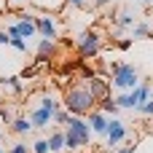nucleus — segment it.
Listing matches in <instances>:
<instances>
[{
	"label": "nucleus",
	"instance_id": "f257e3e1",
	"mask_svg": "<svg viewBox=\"0 0 153 153\" xmlns=\"http://www.w3.org/2000/svg\"><path fill=\"white\" fill-rule=\"evenodd\" d=\"M62 105H65V110H67L70 116H89V113L94 110L97 100L91 97V91H89L86 86H73V89L65 91Z\"/></svg>",
	"mask_w": 153,
	"mask_h": 153
},
{
	"label": "nucleus",
	"instance_id": "f03ea898",
	"mask_svg": "<svg viewBox=\"0 0 153 153\" xmlns=\"http://www.w3.org/2000/svg\"><path fill=\"white\" fill-rule=\"evenodd\" d=\"M140 81H143V75H140V70L134 65H124V62L110 65V81L108 83L116 91H132L134 86H140Z\"/></svg>",
	"mask_w": 153,
	"mask_h": 153
},
{
	"label": "nucleus",
	"instance_id": "7ed1b4c3",
	"mask_svg": "<svg viewBox=\"0 0 153 153\" xmlns=\"http://www.w3.org/2000/svg\"><path fill=\"white\" fill-rule=\"evenodd\" d=\"M65 148L67 151H78L83 145H89V137H91V129L86 124V118L81 116H70V121L65 124Z\"/></svg>",
	"mask_w": 153,
	"mask_h": 153
},
{
	"label": "nucleus",
	"instance_id": "20e7f679",
	"mask_svg": "<svg viewBox=\"0 0 153 153\" xmlns=\"http://www.w3.org/2000/svg\"><path fill=\"white\" fill-rule=\"evenodd\" d=\"M35 32L46 40H56L59 38V22L54 13H38L35 16Z\"/></svg>",
	"mask_w": 153,
	"mask_h": 153
},
{
	"label": "nucleus",
	"instance_id": "39448f33",
	"mask_svg": "<svg viewBox=\"0 0 153 153\" xmlns=\"http://www.w3.org/2000/svg\"><path fill=\"white\" fill-rule=\"evenodd\" d=\"M102 51V38H100V32H81V38H78V54L83 56V59H91V56H97Z\"/></svg>",
	"mask_w": 153,
	"mask_h": 153
},
{
	"label": "nucleus",
	"instance_id": "423d86ee",
	"mask_svg": "<svg viewBox=\"0 0 153 153\" xmlns=\"http://www.w3.org/2000/svg\"><path fill=\"white\" fill-rule=\"evenodd\" d=\"M124 137H126V126H124V121L110 118V121H108V132H105L108 145H110V148H118V145L124 143Z\"/></svg>",
	"mask_w": 153,
	"mask_h": 153
},
{
	"label": "nucleus",
	"instance_id": "0eeeda50",
	"mask_svg": "<svg viewBox=\"0 0 153 153\" xmlns=\"http://www.w3.org/2000/svg\"><path fill=\"white\" fill-rule=\"evenodd\" d=\"M13 27H16L19 38H24L27 43H30V38L38 35V32H35V16H32V13H19V19L13 22Z\"/></svg>",
	"mask_w": 153,
	"mask_h": 153
},
{
	"label": "nucleus",
	"instance_id": "6e6552de",
	"mask_svg": "<svg viewBox=\"0 0 153 153\" xmlns=\"http://www.w3.org/2000/svg\"><path fill=\"white\" fill-rule=\"evenodd\" d=\"M30 124H32V129H48V124H54V113L46 110L43 105H35L30 110Z\"/></svg>",
	"mask_w": 153,
	"mask_h": 153
},
{
	"label": "nucleus",
	"instance_id": "1a4fd4ad",
	"mask_svg": "<svg viewBox=\"0 0 153 153\" xmlns=\"http://www.w3.org/2000/svg\"><path fill=\"white\" fill-rule=\"evenodd\" d=\"M108 116L102 113V110H91L89 113V118H86V124H89V129L94 132V134H102L105 137V132H108Z\"/></svg>",
	"mask_w": 153,
	"mask_h": 153
},
{
	"label": "nucleus",
	"instance_id": "9d476101",
	"mask_svg": "<svg viewBox=\"0 0 153 153\" xmlns=\"http://www.w3.org/2000/svg\"><path fill=\"white\" fill-rule=\"evenodd\" d=\"M56 54V40H46V38H40V43H38V48H35V62H48L51 56Z\"/></svg>",
	"mask_w": 153,
	"mask_h": 153
},
{
	"label": "nucleus",
	"instance_id": "9b49d317",
	"mask_svg": "<svg viewBox=\"0 0 153 153\" xmlns=\"http://www.w3.org/2000/svg\"><path fill=\"white\" fill-rule=\"evenodd\" d=\"M89 91H91V97L100 102V100H105V97H110V89H108V81H102V78H97V75H91V81H89V86H86Z\"/></svg>",
	"mask_w": 153,
	"mask_h": 153
},
{
	"label": "nucleus",
	"instance_id": "f8f14e48",
	"mask_svg": "<svg viewBox=\"0 0 153 153\" xmlns=\"http://www.w3.org/2000/svg\"><path fill=\"white\" fill-rule=\"evenodd\" d=\"M13 134H19V137H24V134H30L32 132V124H30V118L27 116H16L13 121H11V126H8Z\"/></svg>",
	"mask_w": 153,
	"mask_h": 153
},
{
	"label": "nucleus",
	"instance_id": "ddd939ff",
	"mask_svg": "<svg viewBox=\"0 0 153 153\" xmlns=\"http://www.w3.org/2000/svg\"><path fill=\"white\" fill-rule=\"evenodd\" d=\"M46 143H48V153H62L65 151V132H62V129L51 132V134L46 137Z\"/></svg>",
	"mask_w": 153,
	"mask_h": 153
},
{
	"label": "nucleus",
	"instance_id": "4468645a",
	"mask_svg": "<svg viewBox=\"0 0 153 153\" xmlns=\"http://www.w3.org/2000/svg\"><path fill=\"white\" fill-rule=\"evenodd\" d=\"M32 5H38L40 8V13H56L62 5H65V0H30Z\"/></svg>",
	"mask_w": 153,
	"mask_h": 153
},
{
	"label": "nucleus",
	"instance_id": "2eb2a0df",
	"mask_svg": "<svg viewBox=\"0 0 153 153\" xmlns=\"http://www.w3.org/2000/svg\"><path fill=\"white\" fill-rule=\"evenodd\" d=\"M97 105H100V110H102V113H105L108 118H116V116L121 113V108H118V105L113 102V97H105V100H100Z\"/></svg>",
	"mask_w": 153,
	"mask_h": 153
},
{
	"label": "nucleus",
	"instance_id": "dca6fc26",
	"mask_svg": "<svg viewBox=\"0 0 153 153\" xmlns=\"http://www.w3.org/2000/svg\"><path fill=\"white\" fill-rule=\"evenodd\" d=\"M0 83H3L11 94H22V91H24V86H22V78H19V75H8V78H3Z\"/></svg>",
	"mask_w": 153,
	"mask_h": 153
},
{
	"label": "nucleus",
	"instance_id": "f3484780",
	"mask_svg": "<svg viewBox=\"0 0 153 153\" xmlns=\"http://www.w3.org/2000/svg\"><path fill=\"white\" fill-rule=\"evenodd\" d=\"M151 35V24L148 22H137L134 27H132V40H143V38H148Z\"/></svg>",
	"mask_w": 153,
	"mask_h": 153
},
{
	"label": "nucleus",
	"instance_id": "a211bd4d",
	"mask_svg": "<svg viewBox=\"0 0 153 153\" xmlns=\"http://www.w3.org/2000/svg\"><path fill=\"white\" fill-rule=\"evenodd\" d=\"M13 51H19V54H27V48H30V43L24 40V38H11V43H8Z\"/></svg>",
	"mask_w": 153,
	"mask_h": 153
},
{
	"label": "nucleus",
	"instance_id": "6ab92c4d",
	"mask_svg": "<svg viewBox=\"0 0 153 153\" xmlns=\"http://www.w3.org/2000/svg\"><path fill=\"white\" fill-rule=\"evenodd\" d=\"M30 153H48V143H46V137L35 140V143L30 145Z\"/></svg>",
	"mask_w": 153,
	"mask_h": 153
},
{
	"label": "nucleus",
	"instance_id": "aec40b11",
	"mask_svg": "<svg viewBox=\"0 0 153 153\" xmlns=\"http://www.w3.org/2000/svg\"><path fill=\"white\" fill-rule=\"evenodd\" d=\"M118 27H134V16L129 13V11H124V13H118Z\"/></svg>",
	"mask_w": 153,
	"mask_h": 153
},
{
	"label": "nucleus",
	"instance_id": "412c9836",
	"mask_svg": "<svg viewBox=\"0 0 153 153\" xmlns=\"http://www.w3.org/2000/svg\"><path fill=\"white\" fill-rule=\"evenodd\" d=\"M8 153H30V145H27L24 140H16V143L8 148Z\"/></svg>",
	"mask_w": 153,
	"mask_h": 153
},
{
	"label": "nucleus",
	"instance_id": "4be33fe9",
	"mask_svg": "<svg viewBox=\"0 0 153 153\" xmlns=\"http://www.w3.org/2000/svg\"><path fill=\"white\" fill-rule=\"evenodd\" d=\"M67 121H70V113H67L65 108H59V110L54 113V124H62V126H65Z\"/></svg>",
	"mask_w": 153,
	"mask_h": 153
},
{
	"label": "nucleus",
	"instance_id": "5701e85b",
	"mask_svg": "<svg viewBox=\"0 0 153 153\" xmlns=\"http://www.w3.org/2000/svg\"><path fill=\"white\" fill-rule=\"evenodd\" d=\"M13 118H16V116H13L8 108H0V121H3L5 126H11V121H13Z\"/></svg>",
	"mask_w": 153,
	"mask_h": 153
},
{
	"label": "nucleus",
	"instance_id": "b1692460",
	"mask_svg": "<svg viewBox=\"0 0 153 153\" xmlns=\"http://www.w3.org/2000/svg\"><path fill=\"white\" fill-rule=\"evenodd\" d=\"M116 46H118L121 51H129V48L134 46V40H132V38H118V40H116Z\"/></svg>",
	"mask_w": 153,
	"mask_h": 153
},
{
	"label": "nucleus",
	"instance_id": "393cba45",
	"mask_svg": "<svg viewBox=\"0 0 153 153\" xmlns=\"http://www.w3.org/2000/svg\"><path fill=\"white\" fill-rule=\"evenodd\" d=\"M137 113H143V116H153V100H145V102L140 105Z\"/></svg>",
	"mask_w": 153,
	"mask_h": 153
},
{
	"label": "nucleus",
	"instance_id": "a878e982",
	"mask_svg": "<svg viewBox=\"0 0 153 153\" xmlns=\"http://www.w3.org/2000/svg\"><path fill=\"white\" fill-rule=\"evenodd\" d=\"M65 5H73V8H83L86 0H65Z\"/></svg>",
	"mask_w": 153,
	"mask_h": 153
},
{
	"label": "nucleus",
	"instance_id": "bb28decb",
	"mask_svg": "<svg viewBox=\"0 0 153 153\" xmlns=\"http://www.w3.org/2000/svg\"><path fill=\"white\" fill-rule=\"evenodd\" d=\"M137 145H124V148H116V153H134Z\"/></svg>",
	"mask_w": 153,
	"mask_h": 153
},
{
	"label": "nucleus",
	"instance_id": "cd10ccee",
	"mask_svg": "<svg viewBox=\"0 0 153 153\" xmlns=\"http://www.w3.org/2000/svg\"><path fill=\"white\" fill-rule=\"evenodd\" d=\"M11 43V38H8V32L5 30H0V46H8Z\"/></svg>",
	"mask_w": 153,
	"mask_h": 153
},
{
	"label": "nucleus",
	"instance_id": "c85d7f7f",
	"mask_svg": "<svg viewBox=\"0 0 153 153\" xmlns=\"http://www.w3.org/2000/svg\"><path fill=\"white\" fill-rule=\"evenodd\" d=\"M108 3H110V0H94V5H97V8H102V5H108Z\"/></svg>",
	"mask_w": 153,
	"mask_h": 153
},
{
	"label": "nucleus",
	"instance_id": "c756f323",
	"mask_svg": "<svg viewBox=\"0 0 153 153\" xmlns=\"http://www.w3.org/2000/svg\"><path fill=\"white\" fill-rule=\"evenodd\" d=\"M8 3H13V5H19V3H30V0H8Z\"/></svg>",
	"mask_w": 153,
	"mask_h": 153
},
{
	"label": "nucleus",
	"instance_id": "7c9ffc66",
	"mask_svg": "<svg viewBox=\"0 0 153 153\" xmlns=\"http://www.w3.org/2000/svg\"><path fill=\"white\" fill-rule=\"evenodd\" d=\"M151 100H153V83H151Z\"/></svg>",
	"mask_w": 153,
	"mask_h": 153
},
{
	"label": "nucleus",
	"instance_id": "2f4dec72",
	"mask_svg": "<svg viewBox=\"0 0 153 153\" xmlns=\"http://www.w3.org/2000/svg\"><path fill=\"white\" fill-rule=\"evenodd\" d=\"M140 3H153V0H140Z\"/></svg>",
	"mask_w": 153,
	"mask_h": 153
},
{
	"label": "nucleus",
	"instance_id": "473e14b6",
	"mask_svg": "<svg viewBox=\"0 0 153 153\" xmlns=\"http://www.w3.org/2000/svg\"><path fill=\"white\" fill-rule=\"evenodd\" d=\"M0 153H5V148H3V145H0Z\"/></svg>",
	"mask_w": 153,
	"mask_h": 153
},
{
	"label": "nucleus",
	"instance_id": "72a5a7b5",
	"mask_svg": "<svg viewBox=\"0 0 153 153\" xmlns=\"http://www.w3.org/2000/svg\"><path fill=\"white\" fill-rule=\"evenodd\" d=\"M0 140H3V129H0Z\"/></svg>",
	"mask_w": 153,
	"mask_h": 153
},
{
	"label": "nucleus",
	"instance_id": "f704fd0d",
	"mask_svg": "<svg viewBox=\"0 0 153 153\" xmlns=\"http://www.w3.org/2000/svg\"><path fill=\"white\" fill-rule=\"evenodd\" d=\"M0 108H3V100H0Z\"/></svg>",
	"mask_w": 153,
	"mask_h": 153
}]
</instances>
